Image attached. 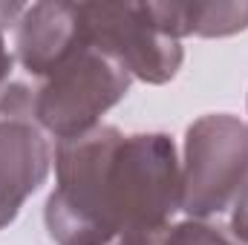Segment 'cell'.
Segmentation results:
<instances>
[{
    "instance_id": "cell-1",
    "label": "cell",
    "mask_w": 248,
    "mask_h": 245,
    "mask_svg": "<svg viewBox=\"0 0 248 245\" xmlns=\"http://www.w3.org/2000/svg\"><path fill=\"white\" fill-rule=\"evenodd\" d=\"M61 184L46 222L61 245H104L116 234L159 231L176 208L173 147L165 136H130L110 127L61 141Z\"/></svg>"
},
{
    "instance_id": "cell-7",
    "label": "cell",
    "mask_w": 248,
    "mask_h": 245,
    "mask_svg": "<svg viewBox=\"0 0 248 245\" xmlns=\"http://www.w3.org/2000/svg\"><path fill=\"white\" fill-rule=\"evenodd\" d=\"M9 58H6V52H3V41H0V78H3V75H6V69H9Z\"/></svg>"
},
{
    "instance_id": "cell-5",
    "label": "cell",
    "mask_w": 248,
    "mask_h": 245,
    "mask_svg": "<svg viewBox=\"0 0 248 245\" xmlns=\"http://www.w3.org/2000/svg\"><path fill=\"white\" fill-rule=\"evenodd\" d=\"M168 245H231L219 228H205V225H182L176 228L173 237H168Z\"/></svg>"
},
{
    "instance_id": "cell-3",
    "label": "cell",
    "mask_w": 248,
    "mask_h": 245,
    "mask_svg": "<svg viewBox=\"0 0 248 245\" xmlns=\"http://www.w3.org/2000/svg\"><path fill=\"white\" fill-rule=\"evenodd\" d=\"M248 179V130L228 116L202 119L187 133L185 211L217 214Z\"/></svg>"
},
{
    "instance_id": "cell-4",
    "label": "cell",
    "mask_w": 248,
    "mask_h": 245,
    "mask_svg": "<svg viewBox=\"0 0 248 245\" xmlns=\"http://www.w3.org/2000/svg\"><path fill=\"white\" fill-rule=\"evenodd\" d=\"M46 173V144L29 127L17 122L0 124V225L9 222L20 199L35 190Z\"/></svg>"
},
{
    "instance_id": "cell-6",
    "label": "cell",
    "mask_w": 248,
    "mask_h": 245,
    "mask_svg": "<svg viewBox=\"0 0 248 245\" xmlns=\"http://www.w3.org/2000/svg\"><path fill=\"white\" fill-rule=\"evenodd\" d=\"M237 234H243L248 237V190L243 193V199H240V205H237Z\"/></svg>"
},
{
    "instance_id": "cell-2",
    "label": "cell",
    "mask_w": 248,
    "mask_h": 245,
    "mask_svg": "<svg viewBox=\"0 0 248 245\" xmlns=\"http://www.w3.org/2000/svg\"><path fill=\"white\" fill-rule=\"evenodd\" d=\"M124 90L127 69L84 32L81 44L49 69V84L41 90V95H32V107L38 119L66 141L84 136V127L119 101Z\"/></svg>"
}]
</instances>
